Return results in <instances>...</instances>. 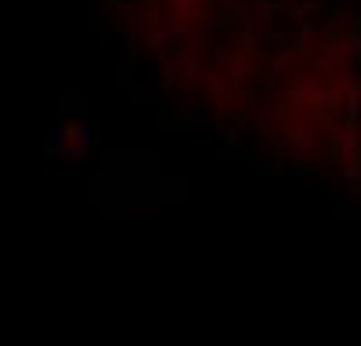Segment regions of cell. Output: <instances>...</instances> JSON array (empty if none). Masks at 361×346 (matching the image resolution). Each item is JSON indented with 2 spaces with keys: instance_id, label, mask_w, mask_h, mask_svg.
<instances>
[{
  "instance_id": "6da1fadb",
  "label": "cell",
  "mask_w": 361,
  "mask_h": 346,
  "mask_svg": "<svg viewBox=\"0 0 361 346\" xmlns=\"http://www.w3.org/2000/svg\"><path fill=\"white\" fill-rule=\"evenodd\" d=\"M322 181L329 184V206H333V213L343 216V220H358L361 216V199H358L354 187L347 181H340L333 170H325Z\"/></svg>"
},
{
  "instance_id": "7a4b0ae2",
  "label": "cell",
  "mask_w": 361,
  "mask_h": 346,
  "mask_svg": "<svg viewBox=\"0 0 361 346\" xmlns=\"http://www.w3.org/2000/svg\"><path fill=\"white\" fill-rule=\"evenodd\" d=\"M329 58H333L336 72H340V69H358L361 37H358V33H343V37H336V40H329Z\"/></svg>"
},
{
  "instance_id": "3957f363",
  "label": "cell",
  "mask_w": 361,
  "mask_h": 346,
  "mask_svg": "<svg viewBox=\"0 0 361 346\" xmlns=\"http://www.w3.org/2000/svg\"><path fill=\"white\" fill-rule=\"evenodd\" d=\"M253 72H257L253 58H246V54L235 51V54L228 58V65H224L228 90H231V94H239V90H246V87H253Z\"/></svg>"
},
{
  "instance_id": "277c9868",
  "label": "cell",
  "mask_w": 361,
  "mask_h": 346,
  "mask_svg": "<svg viewBox=\"0 0 361 346\" xmlns=\"http://www.w3.org/2000/svg\"><path fill=\"white\" fill-rule=\"evenodd\" d=\"M246 119H253L257 127H278V123H289L286 105H282L278 98H257V105L246 112Z\"/></svg>"
},
{
  "instance_id": "5b68a950",
  "label": "cell",
  "mask_w": 361,
  "mask_h": 346,
  "mask_svg": "<svg viewBox=\"0 0 361 346\" xmlns=\"http://www.w3.org/2000/svg\"><path fill=\"white\" fill-rule=\"evenodd\" d=\"M69 145H76L84 155L98 148V123H94V116H80L69 123Z\"/></svg>"
},
{
  "instance_id": "8992f818",
  "label": "cell",
  "mask_w": 361,
  "mask_h": 346,
  "mask_svg": "<svg viewBox=\"0 0 361 346\" xmlns=\"http://www.w3.org/2000/svg\"><path fill=\"white\" fill-rule=\"evenodd\" d=\"M343 33H358V14L354 11H329L325 26H318V37L329 43V40H336Z\"/></svg>"
},
{
  "instance_id": "52a82bcc",
  "label": "cell",
  "mask_w": 361,
  "mask_h": 346,
  "mask_svg": "<svg viewBox=\"0 0 361 346\" xmlns=\"http://www.w3.org/2000/svg\"><path fill=\"white\" fill-rule=\"evenodd\" d=\"M170 101H174L177 119L184 123V127H188L192 119L202 116V105H199V98H195V90H188V87H174V90H170Z\"/></svg>"
},
{
  "instance_id": "ba28073f",
  "label": "cell",
  "mask_w": 361,
  "mask_h": 346,
  "mask_svg": "<svg viewBox=\"0 0 361 346\" xmlns=\"http://www.w3.org/2000/svg\"><path fill=\"white\" fill-rule=\"evenodd\" d=\"M329 137H333V152L340 155H358V127H351V123H329Z\"/></svg>"
},
{
  "instance_id": "9c48e42d",
  "label": "cell",
  "mask_w": 361,
  "mask_h": 346,
  "mask_svg": "<svg viewBox=\"0 0 361 346\" xmlns=\"http://www.w3.org/2000/svg\"><path fill=\"white\" fill-rule=\"evenodd\" d=\"M286 145H300V148H322L325 141H322V130L315 127L311 119H300V123H293V130L286 134Z\"/></svg>"
},
{
  "instance_id": "30bf717a",
  "label": "cell",
  "mask_w": 361,
  "mask_h": 346,
  "mask_svg": "<svg viewBox=\"0 0 361 346\" xmlns=\"http://www.w3.org/2000/svg\"><path fill=\"white\" fill-rule=\"evenodd\" d=\"M199 98H221V94H228V76L221 65H206V72H202V80L195 87Z\"/></svg>"
},
{
  "instance_id": "8fae6325",
  "label": "cell",
  "mask_w": 361,
  "mask_h": 346,
  "mask_svg": "<svg viewBox=\"0 0 361 346\" xmlns=\"http://www.w3.org/2000/svg\"><path fill=\"white\" fill-rule=\"evenodd\" d=\"M246 8H249V26L260 29V33L275 22V14L282 11V8L275 4V0H246Z\"/></svg>"
},
{
  "instance_id": "7c38bea8",
  "label": "cell",
  "mask_w": 361,
  "mask_h": 346,
  "mask_svg": "<svg viewBox=\"0 0 361 346\" xmlns=\"http://www.w3.org/2000/svg\"><path fill=\"white\" fill-rule=\"evenodd\" d=\"M307 72H311V76H318L322 83H325V80H333V76H336V65H333V58H329V43L315 47V54L307 58Z\"/></svg>"
},
{
  "instance_id": "4fadbf2b",
  "label": "cell",
  "mask_w": 361,
  "mask_h": 346,
  "mask_svg": "<svg viewBox=\"0 0 361 346\" xmlns=\"http://www.w3.org/2000/svg\"><path fill=\"white\" fill-rule=\"evenodd\" d=\"M116 19L123 22V29H127V33H141V29H145V22H148V14L141 11V8H134V4H127V0H116Z\"/></svg>"
},
{
  "instance_id": "5bb4252c",
  "label": "cell",
  "mask_w": 361,
  "mask_h": 346,
  "mask_svg": "<svg viewBox=\"0 0 361 346\" xmlns=\"http://www.w3.org/2000/svg\"><path fill=\"white\" fill-rule=\"evenodd\" d=\"M66 145H69V123L66 116H51V123H47V159Z\"/></svg>"
},
{
  "instance_id": "9a60e30c",
  "label": "cell",
  "mask_w": 361,
  "mask_h": 346,
  "mask_svg": "<svg viewBox=\"0 0 361 346\" xmlns=\"http://www.w3.org/2000/svg\"><path fill=\"white\" fill-rule=\"evenodd\" d=\"M210 116L217 123H228V119H242L239 116V105H235V94H221V98H210Z\"/></svg>"
},
{
  "instance_id": "2e32d148",
  "label": "cell",
  "mask_w": 361,
  "mask_h": 346,
  "mask_svg": "<svg viewBox=\"0 0 361 346\" xmlns=\"http://www.w3.org/2000/svg\"><path fill=\"white\" fill-rule=\"evenodd\" d=\"M202 72H206V61H202V58H188L184 61V65L177 69V80H181V87H188V90H195L199 87V80H202Z\"/></svg>"
},
{
  "instance_id": "e0dca14e",
  "label": "cell",
  "mask_w": 361,
  "mask_h": 346,
  "mask_svg": "<svg viewBox=\"0 0 361 346\" xmlns=\"http://www.w3.org/2000/svg\"><path fill=\"white\" fill-rule=\"evenodd\" d=\"M322 8H325V0H296V4H293L286 14H289L296 26H300V22H311V19H315Z\"/></svg>"
},
{
  "instance_id": "ac0fdd59",
  "label": "cell",
  "mask_w": 361,
  "mask_h": 346,
  "mask_svg": "<svg viewBox=\"0 0 361 346\" xmlns=\"http://www.w3.org/2000/svg\"><path fill=\"white\" fill-rule=\"evenodd\" d=\"M84 159H87V155L76 148V145H66V148H58V152L51 155V166H58V170H61V166H80Z\"/></svg>"
},
{
  "instance_id": "d6986e66",
  "label": "cell",
  "mask_w": 361,
  "mask_h": 346,
  "mask_svg": "<svg viewBox=\"0 0 361 346\" xmlns=\"http://www.w3.org/2000/svg\"><path fill=\"white\" fill-rule=\"evenodd\" d=\"M130 101L134 105H159V87H155V80L152 83H137L130 90Z\"/></svg>"
},
{
  "instance_id": "ffe728a7",
  "label": "cell",
  "mask_w": 361,
  "mask_h": 346,
  "mask_svg": "<svg viewBox=\"0 0 361 346\" xmlns=\"http://www.w3.org/2000/svg\"><path fill=\"white\" fill-rule=\"evenodd\" d=\"M336 90L343 94V98H358V90H361L358 69H340V83H336Z\"/></svg>"
},
{
  "instance_id": "44dd1931",
  "label": "cell",
  "mask_w": 361,
  "mask_h": 346,
  "mask_svg": "<svg viewBox=\"0 0 361 346\" xmlns=\"http://www.w3.org/2000/svg\"><path fill=\"white\" fill-rule=\"evenodd\" d=\"M155 87H159V90H174V87H181V80H177V69L170 65V61H163V65H159V72H155Z\"/></svg>"
},
{
  "instance_id": "7402d4cb",
  "label": "cell",
  "mask_w": 361,
  "mask_h": 346,
  "mask_svg": "<svg viewBox=\"0 0 361 346\" xmlns=\"http://www.w3.org/2000/svg\"><path fill=\"white\" fill-rule=\"evenodd\" d=\"M336 177H340V181H347V184H354V181L361 177V163H358V155H343V166H340Z\"/></svg>"
},
{
  "instance_id": "603a6c76",
  "label": "cell",
  "mask_w": 361,
  "mask_h": 346,
  "mask_svg": "<svg viewBox=\"0 0 361 346\" xmlns=\"http://www.w3.org/2000/svg\"><path fill=\"white\" fill-rule=\"evenodd\" d=\"M286 43H289V29H275V26L264 29V51L268 47H286Z\"/></svg>"
},
{
  "instance_id": "cb8c5ba5",
  "label": "cell",
  "mask_w": 361,
  "mask_h": 346,
  "mask_svg": "<svg viewBox=\"0 0 361 346\" xmlns=\"http://www.w3.org/2000/svg\"><path fill=\"white\" fill-rule=\"evenodd\" d=\"M127 216L130 220H155V216H159V206H145V202H137V206H127Z\"/></svg>"
},
{
  "instance_id": "d4e9b609",
  "label": "cell",
  "mask_w": 361,
  "mask_h": 346,
  "mask_svg": "<svg viewBox=\"0 0 361 346\" xmlns=\"http://www.w3.org/2000/svg\"><path fill=\"white\" fill-rule=\"evenodd\" d=\"M217 159L221 163H246L249 152L246 148H217Z\"/></svg>"
},
{
  "instance_id": "484cf974",
  "label": "cell",
  "mask_w": 361,
  "mask_h": 346,
  "mask_svg": "<svg viewBox=\"0 0 361 346\" xmlns=\"http://www.w3.org/2000/svg\"><path fill=\"white\" fill-rule=\"evenodd\" d=\"M221 123H217L213 116H199V119H192L188 123V130H195V134H210V130H217Z\"/></svg>"
},
{
  "instance_id": "4316f807",
  "label": "cell",
  "mask_w": 361,
  "mask_h": 346,
  "mask_svg": "<svg viewBox=\"0 0 361 346\" xmlns=\"http://www.w3.org/2000/svg\"><path fill=\"white\" fill-rule=\"evenodd\" d=\"M116 87H119V90H134V87H137L134 72H130V69H123V65H116Z\"/></svg>"
},
{
  "instance_id": "83f0119b",
  "label": "cell",
  "mask_w": 361,
  "mask_h": 346,
  "mask_svg": "<svg viewBox=\"0 0 361 346\" xmlns=\"http://www.w3.org/2000/svg\"><path fill=\"white\" fill-rule=\"evenodd\" d=\"M221 141H224V148H242V130L239 127H228L221 134Z\"/></svg>"
},
{
  "instance_id": "f1b7e54d",
  "label": "cell",
  "mask_w": 361,
  "mask_h": 346,
  "mask_svg": "<svg viewBox=\"0 0 361 346\" xmlns=\"http://www.w3.org/2000/svg\"><path fill=\"white\" fill-rule=\"evenodd\" d=\"M257 173H260V177H278V173H282V159H268V163H257Z\"/></svg>"
},
{
  "instance_id": "f546056e",
  "label": "cell",
  "mask_w": 361,
  "mask_h": 346,
  "mask_svg": "<svg viewBox=\"0 0 361 346\" xmlns=\"http://www.w3.org/2000/svg\"><path fill=\"white\" fill-rule=\"evenodd\" d=\"M195 26L202 29V33H210V37H217V33H221V26H217V19H213V14H202V19H199Z\"/></svg>"
},
{
  "instance_id": "4dcf8cb0",
  "label": "cell",
  "mask_w": 361,
  "mask_h": 346,
  "mask_svg": "<svg viewBox=\"0 0 361 346\" xmlns=\"http://www.w3.org/2000/svg\"><path fill=\"white\" fill-rule=\"evenodd\" d=\"M358 0H329V11H354Z\"/></svg>"
},
{
  "instance_id": "1f68e13d",
  "label": "cell",
  "mask_w": 361,
  "mask_h": 346,
  "mask_svg": "<svg viewBox=\"0 0 361 346\" xmlns=\"http://www.w3.org/2000/svg\"><path fill=\"white\" fill-rule=\"evenodd\" d=\"M275 4H278V8H286V11H289V8L296 4V0H275Z\"/></svg>"
},
{
  "instance_id": "d6a6232c",
  "label": "cell",
  "mask_w": 361,
  "mask_h": 346,
  "mask_svg": "<svg viewBox=\"0 0 361 346\" xmlns=\"http://www.w3.org/2000/svg\"><path fill=\"white\" fill-rule=\"evenodd\" d=\"M84 4H87V8H98V4H101V0H84Z\"/></svg>"
}]
</instances>
